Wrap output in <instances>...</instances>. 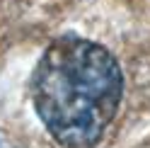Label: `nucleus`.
I'll use <instances>...</instances> for the list:
<instances>
[{"label": "nucleus", "mask_w": 150, "mask_h": 148, "mask_svg": "<svg viewBox=\"0 0 150 148\" xmlns=\"http://www.w3.org/2000/svg\"><path fill=\"white\" fill-rule=\"evenodd\" d=\"M34 109L65 148H92L116 117L124 73L95 41L65 34L44 51L32 78Z\"/></svg>", "instance_id": "nucleus-1"}]
</instances>
